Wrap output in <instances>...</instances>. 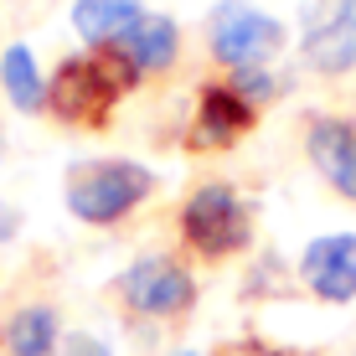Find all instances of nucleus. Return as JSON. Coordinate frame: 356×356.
<instances>
[{
    "label": "nucleus",
    "mask_w": 356,
    "mask_h": 356,
    "mask_svg": "<svg viewBox=\"0 0 356 356\" xmlns=\"http://www.w3.org/2000/svg\"><path fill=\"white\" fill-rule=\"evenodd\" d=\"M140 83V67L129 63L119 47H93L88 57H67L47 83V108L63 124L78 129H104L114 104Z\"/></svg>",
    "instance_id": "nucleus-1"
},
{
    "label": "nucleus",
    "mask_w": 356,
    "mask_h": 356,
    "mask_svg": "<svg viewBox=\"0 0 356 356\" xmlns=\"http://www.w3.org/2000/svg\"><path fill=\"white\" fill-rule=\"evenodd\" d=\"M176 227H181V243L207 264L238 259L253 243V212L227 181H202V186L181 202Z\"/></svg>",
    "instance_id": "nucleus-2"
},
{
    "label": "nucleus",
    "mask_w": 356,
    "mask_h": 356,
    "mask_svg": "<svg viewBox=\"0 0 356 356\" xmlns=\"http://www.w3.org/2000/svg\"><path fill=\"white\" fill-rule=\"evenodd\" d=\"M155 191V170L140 161H83L67 170V212L88 227H108L129 217L145 196Z\"/></svg>",
    "instance_id": "nucleus-3"
},
{
    "label": "nucleus",
    "mask_w": 356,
    "mask_h": 356,
    "mask_svg": "<svg viewBox=\"0 0 356 356\" xmlns=\"http://www.w3.org/2000/svg\"><path fill=\"white\" fill-rule=\"evenodd\" d=\"M119 300L140 321H181L196 305V279L170 253H145V259H134L119 274Z\"/></svg>",
    "instance_id": "nucleus-4"
},
{
    "label": "nucleus",
    "mask_w": 356,
    "mask_h": 356,
    "mask_svg": "<svg viewBox=\"0 0 356 356\" xmlns=\"http://www.w3.org/2000/svg\"><path fill=\"white\" fill-rule=\"evenodd\" d=\"M207 42H212V57L222 67H264L284 47V26L274 16H264V10L243 6V0H222L212 10Z\"/></svg>",
    "instance_id": "nucleus-5"
},
{
    "label": "nucleus",
    "mask_w": 356,
    "mask_h": 356,
    "mask_svg": "<svg viewBox=\"0 0 356 356\" xmlns=\"http://www.w3.org/2000/svg\"><path fill=\"white\" fill-rule=\"evenodd\" d=\"M305 63L315 72L356 67V0H315L305 16Z\"/></svg>",
    "instance_id": "nucleus-6"
},
{
    "label": "nucleus",
    "mask_w": 356,
    "mask_h": 356,
    "mask_svg": "<svg viewBox=\"0 0 356 356\" xmlns=\"http://www.w3.org/2000/svg\"><path fill=\"white\" fill-rule=\"evenodd\" d=\"M300 279L315 300L325 305H351L356 300V232H330L315 238L300 259Z\"/></svg>",
    "instance_id": "nucleus-7"
},
{
    "label": "nucleus",
    "mask_w": 356,
    "mask_h": 356,
    "mask_svg": "<svg viewBox=\"0 0 356 356\" xmlns=\"http://www.w3.org/2000/svg\"><path fill=\"white\" fill-rule=\"evenodd\" d=\"M259 108L248 104L232 83H207L196 98V124H191V150H227L253 129Z\"/></svg>",
    "instance_id": "nucleus-8"
},
{
    "label": "nucleus",
    "mask_w": 356,
    "mask_h": 356,
    "mask_svg": "<svg viewBox=\"0 0 356 356\" xmlns=\"http://www.w3.org/2000/svg\"><path fill=\"white\" fill-rule=\"evenodd\" d=\"M305 155H310V165L325 176L330 191L356 202V119H336V114L310 119V129H305Z\"/></svg>",
    "instance_id": "nucleus-9"
},
{
    "label": "nucleus",
    "mask_w": 356,
    "mask_h": 356,
    "mask_svg": "<svg viewBox=\"0 0 356 356\" xmlns=\"http://www.w3.org/2000/svg\"><path fill=\"white\" fill-rule=\"evenodd\" d=\"M140 0H78L72 6V26L88 47H119L140 26Z\"/></svg>",
    "instance_id": "nucleus-10"
},
{
    "label": "nucleus",
    "mask_w": 356,
    "mask_h": 356,
    "mask_svg": "<svg viewBox=\"0 0 356 356\" xmlns=\"http://www.w3.org/2000/svg\"><path fill=\"white\" fill-rule=\"evenodd\" d=\"M119 52H124L140 72H161V67L176 63L181 31H176V21H170V16H140V26L119 42Z\"/></svg>",
    "instance_id": "nucleus-11"
},
{
    "label": "nucleus",
    "mask_w": 356,
    "mask_h": 356,
    "mask_svg": "<svg viewBox=\"0 0 356 356\" xmlns=\"http://www.w3.org/2000/svg\"><path fill=\"white\" fill-rule=\"evenodd\" d=\"M0 341H6V356H52L57 351V310L52 305H21V310H10Z\"/></svg>",
    "instance_id": "nucleus-12"
},
{
    "label": "nucleus",
    "mask_w": 356,
    "mask_h": 356,
    "mask_svg": "<svg viewBox=\"0 0 356 356\" xmlns=\"http://www.w3.org/2000/svg\"><path fill=\"white\" fill-rule=\"evenodd\" d=\"M0 83H6L10 104H16L21 114L47 108V83H42V72H36L26 47H6V57H0Z\"/></svg>",
    "instance_id": "nucleus-13"
},
{
    "label": "nucleus",
    "mask_w": 356,
    "mask_h": 356,
    "mask_svg": "<svg viewBox=\"0 0 356 356\" xmlns=\"http://www.w3.org/2000/svg\"><path fill=\"white\" fill-rule=\"evenodd\" d=\"M232 88H238L243 98H248V104H253V108H264V104H268V98H274V93H279V83H274V78H268V72H264V67H232Z\"/></svg>",
    "instance_id": "nucleus-14"
},
{
    "label": "nucleus",
    "mask_w": 356,
    "mask_h": 356,
    "mask_svg": "<svg viewBox=\"0 0 356 356\" xmlns=\"http://www.w3.org/2000/svg\"><path fill=\"white\" fill-rule=\"evenodd\" d=\"M63 356H114V351H108V346H104L98 336H67Z\"/></svg>",
    "instance_id": "nucleus-15"
},
{
    "label": "nucleus",
    "mask_w": 356,
    "mask_h": 356,
    "mask_svg": "<svg viewBox=\"0 0 356 356\" xmlns=\"http://www.w3.org/2000/svg\"><path fill=\"white\" fill-rule=\"evenodd\" d=\"M10 238H16V212L0 202V243H10Z\"/></svg>",
    "instance_id": "nucleus-16"
},
{
    "label": "nucleus",
    "mask_w": 356,
    "mask_h": 356,
    "mask_svg": "<svg viewBox=\"0 0 356 356\" xmlns=\"http://www.w3.org/2000/svg\"><path fill=\"white\" fill-rule=\"evenodd\" d=\"M181 356H196V351H181Z\"/></svg>",
    "instance_id": "nucleus-17"
}]
</instances>
